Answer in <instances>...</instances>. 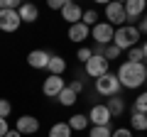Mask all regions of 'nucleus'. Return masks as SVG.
I'll list each match as a JSON object with an SVG mask.
<instances>
[{
  "label": "nucleus",
  "mask_w": 147,
  "mask_h": 137,
  "mask_svg": "<svg viewBox=\"0 0 147 137\" xmlns=\"http://www.w3.org/2000/svg\"><path fill=\"white\" fill-rule=\"evenodd\" d=\"M110 110H108V105H103V103H98V105H91V110H88V122L91 125H108L110 122Z\"/></svg>",
  "instance_id": "obj_10"
},
{
  "label": "nucleus",
  "mask_w": 147,
  "mask_h": 137,
  "mask_svg": "<svg viewBox=\"0 0 147 137\" xmlns=\"http://www.w3.org/2000/svg\"><path fill=\"white\" fill-rule=\"evenodd\" d=\"M105 20L108 25L118 27L127 25V15H125V3H105Z\"/></svg>",
  "instance_id": "obj_5"
},
{
  "label": "nucleus",
  "mask_w": 147,
  "mask_h": 137,
  "mask_svg": "<svg viewBox=\"0 0 147 137\" xmlns=\"http://www.w3.org/2000/svg\"><path fill=\"white\" fill-rule=\"evenodd\" d=\"M22 27V20L17 10H0V30L3 32H17Z\"/></svg>",
  "instance_id": "obj_9"
},
{
  "label": "nucleus",
  "mask_w": 147,
  "mask_h": 137,
  "mask_svg": "<svg viewBox=\"0 0 147 137\" xmlns=\"http://www.w3.org/2000/svg\"><path fill=\"white\" fill-rule=\"evenodd\" d=\"M93 88H96V93L98 95H105V98H113V95H118L120 93V81H118V76L113 74V71H108L105 76H100V79H96L93 81Z\"/></svg>",
  "instance_id": "obj_3"
},
{
  "label": "nucleus",
  "mask_w": 147,
  "mask_h": 137,
  "mask_svg": "<svg viewBox=\"0 0 147 137\" xmlns=\"http://www.w3.org/2000/svg\"><path fill=\"white\" fill-rule=\"evenodd\" d=\"M17 15H20V20H22V25H32V22H37L39 20V10H37V5H32V3H22L20 7H17Z\"/></svg>",
  "instance_id": "obj_14"
},
{
  "label": "nucleus",
  "mask_w": 147,
  "mask_h": 137,
  "mask_svg": "<svg viewBox=\"0 0 147 137\" xmlns=\"http://www.w3.org/2000/svg\"><path fill=\"white\" fill-rule=\"evenodd\" d=\"M15 130L20 135H37L39 132V120L34 115H20L15 122Z\"/></svg>",
  "instance_id": "obj_11"
},
{
  "label": "nucleus",
  "mask_w": 147,
  "mask_h": 137,
  "mask_svg": "<svg viewBox=\"0 0 147 137\" xmlns=\"http://www.w3.org/2000/svg\"><path fill=\"white\" fill-rule=\"evenodd\" d=\"M88 137H113V130L108 125H96V127H91Z\"/></svg>",
  "instance_id": "obj_24"
},
{
  "label": "nucleus",
  "mask_w": 147,
  "mask_h": 137,
  "mask_svg": "<svg viewBox=\"0 0 147 137\" xmlns=\"http://www.w3.org/2000/svg\"><path fill=\"white\" fill-rule=\"evenodd\" d=\"M49 59H52V54L44 52V49H34V52L27 54V64H30L32 68H44V71H47Z\"/></svg>",
  "instance_id": "obj_13"
},
{
  "label": "nucleus",
  "mask_w": 147,
  "mask_h": 137,
  "mask_svg": "<svg viewBox=\"0 0 147 137\" xmlns=\"http://www.w3.org/2000/svg\"><path fill=\"white\" fill-rule=\"evenodd\" d=\"M69 127H71L74 132H84V130H88L91 127V122H88V115H84V113H76L74 118H69Z\"/></svg>",
  "instance_id": "obj_16"
},
{
  "label": "nucleus",
  "mask_w": 147,
  "mask_h": 137,
  "mask_svg": "<svg viewBox=\"0 0 147 137\" xmlns=\"http://www.w3.org/2000/svg\"><path fill=\"white\" fill-rule=\"evenodd\" d=\"M7 132H10V125H7L5 118H0V137H5Z\"/></svg>",
  "instance_id": "obj_32"
},
{
  "label": "nucleus",
  "mask_w": 147,
  "mask_h": 137,
  "mask_svg": "<svg viewBox=\"0 0 147 137\" xmlns=\"http://www.w3.org/2000/svg\"><path fill=\"white\" fill-rule=\"evenodd\" d=\"M145 86H147V81H145Z\"/></svg>",
  "instance_id": "obj_36"
},
{
  "label": "nucleus",
  "mask_w": 147,
  "mask_h": 137,
  "mask_svg": "<svg viewBox=\"0 0 147 137\" xmlns=\"http://www.w3.org/2000/svg\"><path fill=\"white\" fill-rule=\"evenodd\" d=\"M132 110H135V113H145V115H147V91H145V93H140V95L135 98Z\"/></svg>",
  "instance_id": "obj_23"
},
{
  "label": "nucleus",
  "mask_w": 147,
  "mask_h": 137,
  "mask_svg": "<svg viewBox=\"0 0 147 137\" xmlns=\"http://www.w3.org/2000/svg\"><path fill=\"white\" fill-rule=\"evenodd\" d=\"M10 113H12V103L10 100H5V98H0V118H10Z\"/></svg>",
  "instance_id": "obj_26"
},
{
  "label": "nucleus",
  "mask_w": 147,
  "mask_h": 137,
  "mask_svg": "<svg viewBox=\"0 0 147 137\" xmlns=\"http://www.w3.org/2000/svg\"><path fill=\"white\" fill-rule=\"evenodd\" d=\"M74 130L69 127V122H54L49 127V137H71Z\"/></svg>",
  "instance_id": "obj_20"
},
{
  "label": "nucleus",
  "mask_w": 147,
  "mask_h": 137,
  "mask_svg": "<svg viewBox=\"0 0 147 137\" xmlns=\"http://www.w3.org/2000/svg\"><path fill=\"white\" fill-rule=\"evenodd\" d=\"M127 61H130V64H145L142 47H132V49H127Z\"/></svg>",
  "instance_id": "obj_22"
},
{
  "label": "nucleus",
  "mask_w": 147,
  "mask_h": 137,
  "mask_svg": "<svg viewBox=\"0 0 147 137\" xmlns=\"http://www.w3.org/2000/svg\"><path fill=\"white\" fill-rule=\"evenodd\" d=\"M81 22H84L86 27L98 25V12H96V10H84V17H81Z\"/></svg>",
  "instance_id": "obj_25"
},
{
  "label": "nucleus",
  "mask_w": 147,
  "mask_h": 137,
  "mask_svg": "<svg viewBox=\"0 0 147 137\" xmlns=\"http://www.w3.org/2000/svg\"><path fill=\"white\" fill-rule=\"evenodd\" d=\"M108 110H110V115L113 118H118V115H123V110H125V100L120 98V95H113V98H108Z\"/></svg>",
  "instance_id": "obj_19"
},
{
  "label": "nucleus",
  "mask_w": 147,
  "mask_h": 137,
  "mask_svg": "<svg viewBox=\"0 0 147 137\" xmlns=\"http://www.w3.org/2000/svg\"><path fill=\"white\" fill-rule=\"evenodd\" d=\"M81 17H84V10H81V5H76V3H71V0H66L61 7V20L69 22V27L76 25V22H81Z\"/></svg>",
  "instance_id": "obj_12"
},
{
  "label": "nucleus",
  "mask_w": 147,
  "mask_h": 137,
  "mask_svg": "<svg viewBox=\"0 0 147 137\" xmlns=\"http://www.w3.org/2000/svg\"><path fill=\"white\" fill-rule=\"evenodd\" d=\"M113 137H132V130L130 127H118V130H113Z\"/></svg>",
  "instance_id": "obj_30"
},
{
  "label": "nucleus",
  "mask_w": 147,
  "mask_h": 137,
  "mask_svg": "<svg viewBox=\"0 0 147 137\" xmlns=\"http://www.w3.org/2000/svg\"><path fill=\"white\" fill-rule=\"evenodd\" d=\"M91 34H93V42H96V44H100V47H108V44H113L115 27L108 25V22H98V25H93Z\"/></svg>",
  "instance_id": "obj_6"
},
{
  "label": "nucleus",
  "mask_w": 147,
  "mask_h": 137,
  "mask_svg": "<svg viewBox=\"0 0 147 137\" xmlns=\"http://www.w3.org/2000/svg\"><path fill=\"white\" fill-rule=\"evenodd\" d=\"M110 71V61L105 56H91L88 61L84 64V74L86 76H91V79H100V76H105Z\"/></svg>",
  "instance_id": "obj_4"
},
{
  "label": "nucleus",
  "mask_w": 147,
  "mask_h": 137,
  "mask_svg": "<svg viewBox=\"0 0 147 137\" xmlns=\"http://www.w3.org/2000/svg\"><path fill=\"white\" fill-rule=\"evenodd\" d=\"M66 86L71 91H76V93H81V91H84V79H74L71 83H66Z\"/></svg>",
  "instance_id": "obj_29"
},
{
  "label": "nucleus",
  "mask_w": 147,
  "mask_h": 137,
  "mask_svg": "<svg viewBox=\"0 0 147 137\" xmlns=\"http://www.w3.org/2000/svg\"><path fill=\"white\" fill-rule=\"evenodd\" d=\"M120 54H123V52H120V49L115 47V44H108V47H105V52H103V56H105V59L110 61V59H118Z\"/></svg>",
  "instance_id": "obj_27"
},
{
  "label": "nucleus",
  "mask_w": 147,
  "mask_h": 137,
  "mask_svg": "<svg viewBox=\"0 0 147 137\" xmlns=\"http://www.w3.org/2000/svg\"><path fill=\"white\" fill-rule=\"evenodd\" d=\"M66 34H69V39H71V42L79 44V42H84V39H88V37H91V27H86L84 22H76V25L69 27Z\"/></svg>",
  "instance_id": "obj_15"
},
{
  "label": "nucleus",
  "mask_w": 147,
  "mask_h": 137,
  "mask_svg": "<svg viewBox=\"0 0 147 137\" xmlns=\"http://www.w3.org/2000/svg\"><path fill=\"white\" fill-rule=\"evenodd\" d=\"M115 76H118V81H120L123 88L135 91V88H140V86H145V81H147V66H145V64L123 61Z\"/></svg>",
  "instance_id": "obj_1"
},
{
  "label": "nucleus",
  "mask_w": 147,
  "mask_h": 137,
  "mask_svg": "<svg viewBox=\"0 0 147 137\" xmlns=\"http://www.w3.org/2000/svg\"><path fill=\"white\" fill-rule=\"evenodd\" d=\"M91 56H93V49H88V47H81L79 52H76V59H79L81 64H86Z\"/></svg>",
  "instance_id": "obj_28"
},
{
  "label": "nucleus",
  "mask_w": 147,
  "mask_h": 137,
  "mask_svg": "<svg viewBox=\"0 0 147 137\" xmlns=\"http://www.w3.org/2000/svg\"><path fill=\"white\" fill-rule=\"evenodd\" d=\"M64 3H66V0H49L47 5H49V10H61Z\"/></svg>",
  "instance_id": "obj_31"
},
{
  "label": "nucleus",
  "mask_w": 147,
  "mask_h": 137,
  "mask_svg": "<svg viewBox=\"0 0 147 137\" xmlns=\"http://www.w3.org/2000/svg\"><path fill=\"white\" fill-rule=\"evenodd\" d=\"M57 100H59V103H61L64 108H71L74 103L79 100V93H76V91H71V88H69V86H66V88H64L61 93H59V98H57Z\"/></svg>",
  "instance_id": "obj_21"
},
{
  "label": "nucleus",
  "mask_w": 147,
  "mask_h": 137,
  "mask_svg": "<svg viewBox=\"0 0 147 137\" xmlns=\"http://www.w3.org/2000/svg\"><path fill=\"white\" fill-rule=\"evenodd\" d=\"M145 12H147V0H127V3H125L127 25H132V22H140Z\"/></svg>",
  "instance_id": "obj_7"
},
{
  "label": "nucleus",
  "mask_w": 147,
  "mask_h": 137,
  "mask_svg": "<svg viewBox=\"0 0 147 137\" xmlns=\"http://www.w3.org/2000/svg\"><path fill=\"white\" fill-rule=\"evenodd\" d=\"M140 30H137V25H123L115 30V37H113V44H115L120 52H125V49H132L137 47V42H140Z\"/></svg>",
  "instance_id": "obj_2"
},
{
  "label": "nucleus",
  "mask_w": 147,
  "mask_h": 137,
  "mask_svg": "<svg viewBox=\"0 0 147 137\" xmlns=\"http://www.w3.org/2000/svg\"><path fill=\"white\" fill-rule=\"evenodd\" d=\"M5 137H22V135H20V132H17V130H15V127H12V130H10V132H7V135H5Z\"/></svg>",
  "instance_id": "obj_34"
},
{
  "label": "nucleus",
  "mask_w": 147,
  "mask_h": 137,
  "mask_svg": "<svg viewBox=\"0 0 147 137\" xmlns=\"http://www.w3.org/2000/svg\"><path fill=\"white\" fill-rule=\"evenodd\" d=\"M130 127L135 132H147V115L145 113H135L132 110V115H130Z\"/></svg>",
  "instance_id": "obj_18"
},
{
  "label": "nucleus",
  "mask_w": 147,
  "mask_h": 137,
  "mask_svg": "<svg viewBox=\"0 0 147 137\" xmlns=\"http://www.w3.org/2000/svg\"><path fill=\"white\" fill-rule=\"evenodd\" d=\"M66 88V81L61 79V76H47L42 83V93L47 95V98H59V93Z\"/></svg>",
  "instance_id": "obj_8"
},
{
  "label": "nucleus",
  "mask_w": 147,
  "mask_h": 137,
  "mask_svg": "<svg viewBox=\"0 0 147 137\" xmlns=\"http://www.w3.org/2000/svg\"><path fill=\"white\" fill-rule=\"evenodd\" d=\"M137 30H140V34H147V17H142V20L137 22Z\"/></svg>",
  "instance_id": "obj_33"
},
{
  "label": "nucleus",
  "mask_w": 147,
  "mask_h": 137,
  "mask_svg": "<svg viewBox=\"0 0 147 137\" xmlns=\"http://www.w3.org/2000/svg\"><path fill=\"white\" fill-rule=\"evenodd\" d=\"M47 71H49V76H61L64 71H66V61H64L59 54H52V59H49V64H47Z\"/></svg>",
  "instance_id": "obj_17"
},
{
  "label": "nucleus",
  "mask_w": 147,
  "mask_h": 137,
  "mask_svg": "<svg viewBox=\"0 0 147 137\" xmlns=\"http://www.w3.org/2000/svg\"><path fill=\"white\" fill-rule=\"evenodd\" d=\"M142 54H145V61H147V39H145V44H142Z\"/></svg>",
  "instance_id": "obj_35"
}]
</instances>
